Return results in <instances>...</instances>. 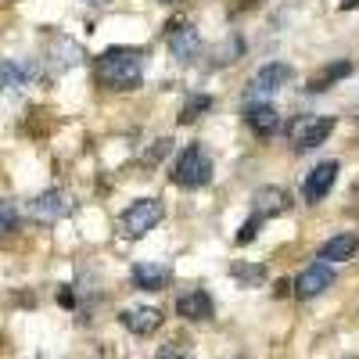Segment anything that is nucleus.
<instances>
[{"instance_id":"obj_1","label":"nucleus","mask_w":359,"mask_h":359,"mask_svg":"<svg viewBox=\"0 0 359 359\" xmlns=\"http://www.w3.org/2000/svg\"><path fill=\"white\" fill-rule=\"evenodd\" d=\"M144 69H147V54L140 47H108L101 57H97V76L108 90H137L140 79H144Z\"/></svg>"},{"instance_id":"obj_2","label":"nucleus","mask_w":359,"mask_h":359,"mask_svg":"<svg viewBox=\"0 0 359 359\" xmlns=\"http://www.w3.org/2000/svg\"><path fill=\"white\" fill-rule=\"evenodd\" d=\"M208 180H212V158H208V151L201 144H191L172 165V184L184 191H198Z\"/></svg>"},{"instance_id":"obj_3","label":"nucleus","mask_w":359,"mask_h":359,"mask_svg":"<svg viewBox=\"0 0 359 359\" xmlns=\"http://www.w3.org/2000/svg\"><path fill=\"white\" fill-rule=\"evenodd\" d=\"M334 133V118L331 115H298L287 126L291 147L294 151H309V147H320L327 137Z\"/></svg>"},{"instance_id":"obj_4","label":"nucleus","mask_w":359,"mask_h":359,"mask_svg":"<svg viewBox=\"0 0 359 359\" xmlns=\"http://www.w3.org/2000/svg\"><path fill=\"white\" fill-rule=\"evenodd\" d=\"M158 223H162V201H155V198H140L123 212V233L133 237V241L151 233Z\"/></svg>"},{"instance_id":"obj_5","label":"nucleus","mask_w":359,"mask_h":359,"mask_svg":"<svg viewBox=\"0 0 359 359\" xmlns=\"http://www.w3.org/2000/svg\"><path fill=\"white\" fill-rule=\"evenodd\" d=\"M287 83H291V65L269 62V65H262V69L252 76V83H248V90H245V101H262V97H269V94H277V90L287 86Z\"/></svg>"},{"instance_id":"obj_6","label":"nucleus","mask_w":359,"mask_h":359,"mask_svg":"<svg viewBox=\"0 0 359 359\" xmlns=\"http://www.w3.org/2000/svg\"><path fill=\"white\" fill-rule=\"evenodd\" d=\"M165 40H169V50L176 62H191V57L201 50V36H198V29L184 18H172L169 29H165Z\"/></svg>"},{"instance_id":"obj_7","label":"nucleus","mask_w":359,"mask_h":359,"mask_svg":"<svg viewBox=\"0 0 359 359\" xmlns=\"http://www.w3.org/2000/svg\"><path fill=\"white\" fill-rule=\"evenodd\" d=\"M291 287H294L298 298H320L327 287H334V269H331V262H323V259H320V262L306 266Z\"/></svg>"},{"instance_id":"obj_8","label":"nucleus","mask_w":359,"mask_h":359,"mask_svg":"<svg viewBox=\"0 0 359 359\" xmlns=\"http://www.w3.org/2000/svg\"><path fill=\"white\" fill-rule=\"evenodd\" d=\"M338 172H341L338 162H320L316 169H309L306 180H302V198H306V205H316V201H323L327 194H331Z\"/></svg>"},{"instance_id":"obj_9","label":"nucleus","mask_w":359,"mask_h":359,"mask_svg":"<svg viewBox=\"0 0 359 359\" xmlns=\"http://www.w3.org/2000/svg\"><path fill=\"white\" fill-rule=\"evenodd\" d=\"M29 212H33V219H40V223H57V219H65L72 212V198L65 191H43L40 198L29 201Z\"/></svg>"},{"instance_id":"obj_10","label":"nucleus","mask_w":359,"mask_h":359,"mask_svg":"<svg viewBox=\"0 0 359 359\" xmlns=\"http://www.w3.org/2000/svg\"><path fill=\"white\" fill-rule=\"evenodd\" d=\"M130 280H133V287H140V291H165V287L172 284V269H169L165 262H133Z\"/></svg>"},{"instance_id":"obj_11","label":"nucleus","mask_w":359,"mask_h":359,"mask_svg":"<svg viewBox=\"0 0 359 359\" xmlns=\"http://www.w3.org/2000/svg\"><path fill=\"white\" fill-rule=\"evenodd\" d=\"M118 323H123L126 331L147 338V334H155L158 327H162V309H155V306H133V309L118 313Z\"/></svg>"},{"instance_id":"obj_12","label":"nucleus","mask_w":359,"mask_h":359,"mask_svg":"<svg viewBox=\"0 0 359 359\" xmlns=\"http://www.w3.org/2000/svg\"><path fill=\"white\" fill-rule=\"evenodd\" d=\"M245 123L255 130V137H273L280 130V115L273 104H266V101H245Z\"/></svg>"},{"instance_id":"obj_13","label":"nucleus","mask_w":359,"mask_h":359,"mask_svg":"<svg viewBox=\"0 0 359 359\" xmlns=\"http://www.w3.org/2000/svg\"><path fill=\"white\" fill-rule=\"evenodd\" d=\"M176 316L187 320V323L212 320V298H208V291L194 287V291H187V294H180V298H176Z\"/></svg>"},{"instance_id":"obj_14","label":"nucleus","mask_w":359,"mask_h":359,"mask_svg":"<svg viewBox=\"0 0 359 359\" xmlns=\"http://www.w3.org/2000/svg\"><path fill=\"white\" fill-rule=\"evenodd\" d=\"M287 205H291V201H287V191H284V187H259L255 198H252L255 216H262V219L287 212Z\"/></svg>"},{"instance_id":"obj_15","label":"nucleus","mask_w":359,"mask_h":359,"mask_svg":"<svg viewBox=\"0 0 359 359\" xmlns=\"http://www.w3.org/2000/svg\"><path fill=\"white\" fill-rule=\"evenodd\" d=\"M33 76H36L33 62H11V57L0 62V90H22L33 83Z\"/></svg>"},{"instance_id":"obj_16","label":"nucleus","mask_w":359,"mask_h":359,"mask_svg":"<svg viewBox=\"0 0 359 359\" xmlns=\"http://www.w3.org/2000/svg\"><path fill=\"white\" fill-rule=\"evenodd\" d=\"M355 252H359V233H338V237H331V241H323L316 259H323V262H345Z\"/></svg>"},{"instance_id":"obj_17","label":"nucleus","mask_w":359,"mask_h":359,"mask_svg":"<svg viewBox=\"0 0 359 359\" xmlns=\"http://www.w3.org/2000/svg\"><path fill=\"white\" fill-rule=\"evenodd\" d=\"M348 72H352V62H338V65H323V69H320V76H316V79L309 83V90H313V94H323L327 86H334V83H338V79H345Z\"/></svg>"},{"instance_id":"obj_18","label":"nucleus","mask_w":359,"mask_h":359,"mask_svg":"<svg viewBox=\"0 0 359 359\" xmlns=\"http://www.w3.org/2000/svg\"><path fill=\"white\" fill-rule=\"evenodd\" d=\"M208 108H212V97H208V94H194V97H187V104L184 108H180V123H194V118H201Z\"/></svg>"},{"instance_id":"obj_19","label":"nucleus","mask_w":359,"mask_h":359,"mask_svg":"<svg viewBox=\"0 0 359 359\" xmlns=\"http://www.w3.org/2000/svg\"><path fill=\"white\" fill-rule=\"evenodd\" d=\"M230 273H233V280H241V284H262L266 280V266H245V262H237Z\"/></svg>"},{"instance_id":"obj_20","label":"nucleus","mask_w":359,"mask_h":359,"mask_svg":"<svg viewBox=\"0 0 359 359\" xmlns=\"http://www.w3.org/2000/svg\"><path fill=\"white\" fill-rule=\"evenodd\" d=\"M18 226V208L11 201H0V233H11Z\"/></svg>"},{"instance_id":"obj_21","label":"nucleus","mask_w":359,"mask_h":359,"mask_svg":"<svg viewBox=\"0 0 359 359\" xmlns=\"http://www.w3.org/2000/svg\"><path fill=\"white\" fill-rule=\"evenodd\" d=\"M169 151H172V140H169V137L155 140V144H151V151H147V158H144V165H155V162H162Z\"/></svg>"},{"instance_id":"obj_22","label":"nucleus","mask_w":359,"mask_h":359,"mask_svg":"<svg viewBox=\"0 0 359 359\" xmlns=\"http://www.w3.org/2000/svg\"><path fill=\"white\" fill-rule=\"evenodd\" d=\"M259 226H262V216H255V212H252V219L241 226V233H237V245H248V241H255V237H259Z\"/></svg>"},{"instance_id":"obj_23","label":"nucleus","mask_w":359,"mask_h":359,"mask_svg":"<svg viewBox=\"0 0 359 359\" xmlns=\"http://www.w3.org/2000/svg\"><path fill=\"white\" fill-rule=\"evenodd\" d=\"M352 8H359V0H341V11H352Z\"/></svg>"},{"instance_id":"obj_24","label":"nucleus","mask_w":359,"mask_h":359,"mask_svg":"<svg viewBox=\"0 0 359 359\" xmlns=\"http://www.w3.org/2000/svg\"><path fill=\"white\" fill-rule=\"evenodd\" d=\"M237 4H241V8H259L262 0H237Z\"/></svg>"},{"instance_id":"obj_25","label":"nucleus","mask_w":359,"mask_h":359,"mask_svg":"<svg viewBox=\"0 0 359 359\" xmlns=\"http://www.w3.org/2000/svg\"><path fill=\"white\" fill-rule=\"evenodd\" d=\"M86 4H108V0H86Z\"/></svg>"},{"instance_id":"obj_26","label":"nucleus","mask_w":359,"mask_h":359,"mask_svg":"<svg viewBox=\"0 0 359 359\" xmlns=\"http://www.w3.org/2000/svg\"><path fill=\"white\" fill-rule=\"evenodd\" d=\"M158 4H180V0H158Z\"/></svg>"}]
</instances>
